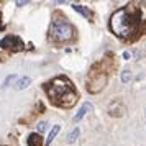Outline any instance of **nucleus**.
Masks as SVG:
<instances>
[{"label": "nucleus", "mask_w": 146, "mask_h": 146, "mask_svg": "<svg viewBox=\"0 0 146 146\" xmlns=\"http://www.w3.org/2000/svg\"><path fill=\"white\" fill-rule=\"evenodd\" d=\"M108 28L118 40L135 43L146 35V20L136 3H126L117 8L108 20Z\"/></svg>", "instance_id": "nucleus-1"}, {"label": "nucleus", "mask_w": 146, "mask_h": 146, "mask_svg": "<svg viewBox=\"0 0 146 146\" xmlns=\"http://www.w3.org/2000/svg\"><path fill=\"white\" fill-rule=\"evenodd\" d=\"M43 89H44L49 102L59 108H72L79 99V94H77L74 82L66 76L53 77L46 84H43Z\"/></svg>", "instance_id": "nucleus-2"}, {"label": "nucleus", "mask_w": 146, "mask_h": 146, "mask_svg": "<svg viewBox=\"0 0 146 146\" xmlns=\"http://www.w3.org/2000/svg\"><path fill=\"white\" fill-rule=\"evenodd\" d=\"M76 38H77V31L72 23L67 21L66 15L62 12H54L49 30H48L49 43L54 46H61V44H69L76 41Z\"/></svg>", "instance_id": "nucleus-3"}, {"label": "nucleus", "mask_w": 146, "mask_h": 146, "mask_svg": "<svg viewBox=\"0 0 146 146\" xmlns=\"http://www.w3.org/2000/svg\"><path fill=\"white\" fill-rule=\"evenodd\" d=\"M112 67H113V61H112V54L102 58L99 62H95L86 77V86L87 90L90 94H97L100 90H104L108 82V77L112 74Z\"/></svg>", "instance_id": "nucleus-4"}, {"label": "nucleus", "mask_w": 146, "mask_h": 146, "mask_svg": "<svg viewBox=\"0 0 146 146\" xmlns=\"http://www.w3.org/2000/svg\"><path fill=\"white\" fill-rule=\"evenodd\" d=\"M0 48L8 51V53H20L25 49V43L21 41V38L15 36V35H7L0 41Z\"/></svg>", "instance_id": "nucleus-5"}, {"label": "nucleus", "mask_w": 146, "mask_h": 146, "mask_svg": "<svg viewBox=\"0 0 146 146\" xmlns=\"http://www.w3.org/2000/svg\"><path fill=\"white\" fill-rule=\"evenodd\" d=\"M72 8L77 12V13H80L86 20L89 21H94V18H95V13H94V10H90L89 7H86V5H79V3H74Z\"/></svg>", "instance_id": "nucleus-6"}, {"label": "nucleus", "mask_w": 146, "mask_h": 146, "mask_svg": "<svg viewBox=\"0 0 146 146\" xmlns=\"http://www.w3.org/2000/svg\"><path fill=\"white\" fill-rule=\"evenodd\" d=\"M90 110H92V104H89V102H84V104H82V107L79 108V112H77L76 115H74L72 121H74V123L80 121V120L84 118V117H86V115H87L89 112H90Z\"/></svg>", "instance_id": "nucleus-7"}, {"label": "nucleus", "mask_w": 146, "mask_h": 146, "mask_svg": "<svg viewBox=\"0 0 146 146\" xmlns=\"http://www.w3.org/2000/svg\"><path fill=\"white\" fill-rule=\"evenodd\" d=\"M27 143H28V146H44V141H43L40 133H31L28 136Z\"/></svg>", "instance_id": "nucleus-8"}, {"label": "nucleus", "mask_w": 146, "mask_h": 146, "mask_svg": "<svg viewBox=\"0 0 146 146\" xmlns=\"http://www.w3.org/2000/svg\"><path fill=\"white\" fill-rule=\"evenodd\" d=\"M28 86H31V79L28 76H23V77H18L17 82H15V89L17 90H25Z\"/></svg>", "instance_id": "nucleus-9"}, {"label": "nucleus", "mask_w": 146, "mask_h": 146, "mask_svg": "<svg viewBox=\"0 0 146 146\" xmlns=\"http://www.w3.org/2000/svg\"><path fill=\"white\" fill-rule=\"evenodd\" d=\"M61 131V125H54L53 126V130L49 131V135H48V138H46V143H44V146H49L51 143L54 141V138L58 136V133Z\"/></svg>", "instance_id": "nucleus-10"}, {"label": "nucleus", "mask_w": 146, "mask_h": 146, "mask_svg": "<svg viewBox=\"0 0 146 146\" xmlns=\"http://www.w3.org/2000/svg\"><path fill=\"white\" fill-rule=\"evenodd\" d=\"M79 135H80V130L79 128H74L72 131L69 133V136H67V143H74L76 139L79 138Z\"/></svg>", "instance_id": "nucleus-11"}, {"label": "nucleus", "mask_w": 146, "mask_h": 146, "mask_svg": "<svg viewBox=\"0 0 146 146\" xmlns=\"http://www.w3.org/2000/svg\"><path fill=\"white\" fill-rule=\"evenodd\" d=\"M120 79H121L123 84H128V82L131 80V71H123L121 76H120Z\"/></svg>", "instance_id": "nucleus-12"}, {"label": "nucleus", "mask_w": 146, "mask_h": 146, "mask_svg": "<svg viewBox=\"0 0 146 146\" xmlns=\"http://www.w3.org/2000/svg\"><path fill=\"white\" fill-rule=\"evenodd\" d=\"M15 79H17V76H15V74H12V76H8L7 79L3 80V84H2V89H7V87L10 86V82H13Z\"/></svg>", "instance_id": "nucleus-13"}, {"label": "nucleus", "mask_w": 146, "mask_h": 146, "mask_svg": "<svg viewBox=\"0 0 146 146\" xmlns=\"http://www.w3.org/2000/svg\"><path fill=\"white\" fill-rule=\"evenodd\" d=\"M48 130V123L46 121H40V123H38V131H46Z\"/></svg>", "instance_id": "nucleus-14"}, {"label": "nucleus", "mask_w": 146, "mask_h": 146, "mask_svg": "<svg viewBox=\"0 0 146 146\" xmlns=\"http://www.w3.org/2000/svg\"><path fill=\"white\" fill-rule=\"evenodd\" d=\"M121 56H123V59H125V61H128V59H130V53H128V51H125V53L121 54Z\"/></svg>", "instance_id": "nucleus-15"}, {"label": "nucleus", "mask_w": 146, "mask_h": 146, "mask_svg": "<svg viewBox=\"0 0 146 146\" xmlns=\"http://www.w3.org/2000/svg\"><path fill=\"white\" fill-rule=\"evenodd\" d=\"M0 30H2V13H0Z\"/></svg>", "instance_id": "nucleus-16"}]
</instances>
